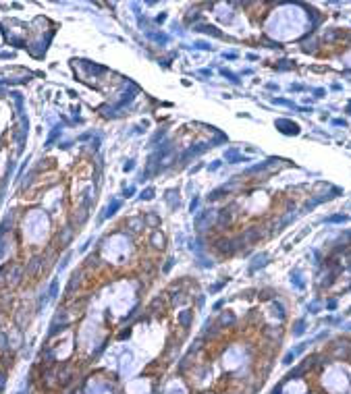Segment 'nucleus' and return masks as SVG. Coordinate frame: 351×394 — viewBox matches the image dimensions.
Masks as SVG:
<instances>
[{
    "label": "nucleus",
    "mask_w": 351,
    "mask_h": 394,
    "mask_svg": "<svg viewBox=\"0 0 351 394\" xmlns=\"http://www.w3.org/2000/svg\"><path fill=\"white\" fill-rule=\"evenodd\" d=\"M293 334L295 336H301L304 334V320H299L297 324H295V330H293Z\"/></svg>",
    "instance_id": "2"
},
{
    "label": "nucleus",
    "mask_w": 351,
    "mask_h": 394,
    "mask_svg": "<svg viewBox=\"0 0 351 394\" xmlns=\"http://www.w3.org/2000/svg\"><path fill=\"white\" fill-rule=\"evenodd\" d=\"M324 222H345V216H330V218H324Z\"/></svg>",
    "instance_id": "5"
},
{
    "label": "nucleus",
    "mask_w": 351,
    "mask_h": 394,
    "mask_svg": "<svg viewBox=\"0 0 351 394\" xmlns=\"http://www.w3.org/2000/svg\"><path fill=\"white\" fill-rule=\"evenodd\" d=\"M293 359H295V351H289V353L285 355V359H283V363H285V365H289V363H291Z\"/></svg>",
    "instance_id": "3"
},
{
    "label": "nucleus",
    "mask_w": 351,
    "mask_h": 394,
    "mask_svg": "<svg viewBox=\"0 0 351 394\" xmlns=\"http://www.w3.org/2000/svg\"><path fill=\"white\" fill-rule=\"evenodd\" d=\"M276 129H281L285 135H297V133H299V127H297L295 123H291V120H285V118H279V120H276Z\"/></svg>",
    "instance_id": "1"
},
{
    "label": "nucleus",
    "mask_w": 351,
    "mask_h": 394,
    "mask_svg": "<svg viewBox=\"0 0 351 394\" xmlns=\"http://www.w3.org/2000/svg\"><path fill=\"white\" fill-rule=\"evenodd\" d=\"M189 317H191V311H185L181 315V324L183 326H189Z\"/></svg>",
    "instance_id": "4"
}]
</instances>
